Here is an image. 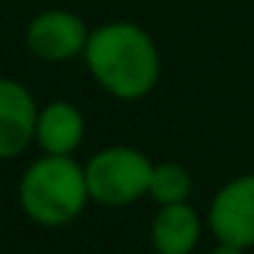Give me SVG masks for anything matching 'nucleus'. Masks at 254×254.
Here are the masks:
<instances>
[{"mask_svg":"<svg viewBox=\"0 0 254 254\" xmlns=\"http://www.w3.org/2000/svg\"><path fill=\"white\" fill-rule=\"evenodd\" d=\"M210 254H246V249H241V246H235V243H216V249Z\"/></svg>","mask_w":254,"mask_h":254,"instance_id":"nucleus-10","label":"nucleus"},{"mask_svg":"<svg viewBox=\"0 0 254 254\" xmlns=\"http://www.w3.org/2000/svg\"><path fill=\"white\" fill-rule=\"evenodd\" d=\"M19 208L33 224L66 227L82 216L90 199L85 167L71 156L44 153L22 172L17 189Z\"/></svg>","mask_w":254,"mask_h":254,"instance_id":"nucleus-2","label":"nucleus"},{"mask_svg":"<svg viewBox=\"0 0 254 254\" xmlns=\"http://www.w3.org/2000/svg\"><path fill=\"white\" fill-rule=\"evenodd\" d=\"M88 39L90 33L85 28L82 17L66 11V8H47V11L36 14L25 30L28 50L36 58L50 63H63L82 55L85 47H88Z\"/></svg>","mask_w":254,"mask_h":254,"instance_id":"nucleus-5","label":"nucleus"},{"mask_svg":"<svg viewBox=\"0 0 254 254\" xmlns=\"http://www.w3.org/2000/svg\"><path fill=\"white\" fill-rule=\"evenodd\" d=\"M85 118L68 101H52L39 112L36 123V142L50 156H71L82 145Z\"/></svg>","mask_w":254,"mask_h":254,"instance_id":"nucleus-8","label":"nucleus"},{"mask_svg":"<svg viewBox=\"0 0 254 254\" xmlns=\"http://www.w3.org/2000/svg\"><path fill=\"white\" fill-rule=\"evenodd\" d=\"M39 110L22 82L0 77V159H14L36 142Z\"/></svg>","mask_w":254,"mask_h":254,"instance_id":"nucleus-6","label":"nucleus"},{"mask_svg":"<svg viewBox=\"0 0 254 254\" xmlns=\"http://www.w3.org/2000/svg\"><path fill=\"white\" fill-rule=\"evenodd\" d=\"M202 221L189 202L161 205L150 224L156 254H191L199 243Z\"/></svg>","mask_w":254,"mask_h":254,"instance_id":"nucleus-7","label":"nucleus"},{"mask_svg":"<svg viewBox=\"0 0 254 254\" xmlns=\"http://www.w3.org/2000/svg\"><path fill=\"white\" fill-rule=\"evenodd\" d=\"M208 227L221 243L254 249V175L224 183L210 199Z\"/></svg>","mask_w":254,"mask_h":254,"instance_id":"nucleus-4","label":"nucleus"},{"mask_svg":"<svg viewBox=\"0 0 254 254\" xmlns=\"http://www.w3.org/2000/svg\"><path fill=\"white\" fill-rule=\"evenodd\" d=\"M82 55L93 79L121 101L142 99L159 82V50L148 30L134 22H107L96 28Z\"/></svg>","mask_w":254,"mask_h":254,"instance_id":"nucleus-1","label":"nucleus"},{"mask_svg":"<svg viewBox=\"0 0 254 254\" xmlns=\"http://www.w3.org/2000/svg\"><path fill=\"white\" fill-rule=\"evenodd\" d=\"M150 172H153L150 159L128 145L104 148L85 164L90 199L107 208H123L148 194Z\"/></svg>","mask_w":254,"mask_h":254,"instance_id":"nucleus-3","label":"nucleus"},{"mask_svg":"<svg viewBox=\"0 0 254 254\" xmlns=\"http://www.w3.org/2000/svg\"><path fill=\"white\" fill-rule=\"evenodd\" d=\"M189 194H191V175L186 172V167L175 164V161L153 164L150 186H148V197L153 202H159V205L186 202Z\"/></svg>","mask_w":254,"mask_h":254,"instance_id":"nucleus-9","label":"nucleus"}]
</instances>
